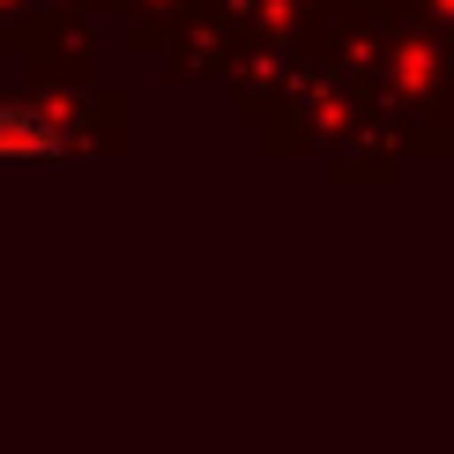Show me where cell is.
<instances>
[{
  "label": "cell",
  "mask_w": 454,
  "mask_h": 454,
  "mask_svg": "<svg viewBox=\"0 0 454 454\" xmlns=\"http://www.w3.org/2000/svg\"><path fill=\"white\" fill-rule=\"evenodd\" d=\"M67 135L45 120V112H30V105H8L0 112V149H60Z\"/></svg>",
  "instance_id": "6da1fadb"
}]
</instances>
